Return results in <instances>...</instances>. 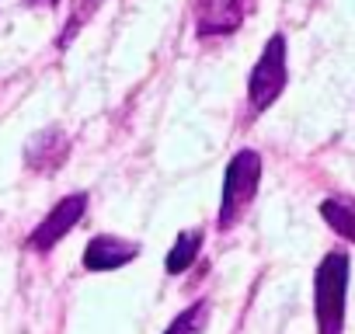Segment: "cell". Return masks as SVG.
I'll return each instance as SVG.
<instances>
[{"label":"cell","mask_w":355,"mask_h":334,"mask_svg":"<svg viewBox=\"0 0 355 334\" xmlns=\"http://www.w3.org/2000/svg\"><path fill=\"white\" fill-rule=\"evenodd\" d=\"M348 275H352L348 251H327L320 258V265L313 272V320H317V334H341L345 331Z\"/></svg>","instance_id":"cell-1"},{"label":"cell","mask_w":355,"mask_h":334,"mask_svg":"<svg viewBox=\"0 0 355 334\" xmlns=\"http://www.w3.org/2000/svg\"><path fill=\"white\" fill-rule=\"evenodd\" d=\"M258 185H261V153L244 146L230 157L227 171H223V188H220V209H216V230L227 234L234 230L248 209L254 206V195H258Z\"/></svg>","instance_id":"cell-2"},{"label":"cell","mask_w":355,"mask_h":334,"mask_svg":"<svg viewBox=\"0 0 355 334\" xmlns=\"http://www.w3.org/2000/svg\"><path fill=\"white\" fill-rule=\"evenodd\" d=\"M286 84H289L286 35L275 32V35L265 42V49H261V56H258V63H254V70H251V77H248V105H251V112H254V115L268 112V108L282 98Z\"/></svg>","instance_id":"cell-3"},{"label":"cell","mask_w":355,"mask_h":334,"mask_svg":"<svg viewBox=\"0 0 355 334\" xmlns=\"http://www.w3.org/2000/svg\"><path fill=\"white\" fill-rule=\"evenodd\" d=\"M84 213H87V192H70V195H63L46 216H42V223L28 234V251H35V254H46V251H53L80 220H84Z\"/></svg>","instance_id":"cell-4"},{"label":"cell","mask_w":355,"mask_h":334,"mask_svg":"<svg viewBox=\"0 0 355 334\" xmlns=\"http://www.w3.org/2000/svg\"><path fill=\"white\" fill-rule=\"evenodd\" d=\"M248 0H196V35L199 39H216V35H234L244 25Z\"/></svg>","instance_id":"cell-5"},{"label":"cell","mask_w":355,"mask_h":334,"mask_svg":"<svg viewBox=\"0 0 355 334\" xmlns=\"http://www.w3.org/2000/svg\"><path fill=\"white\" fill-rule=\"evenodd\" d=\"M136 258H139V244L136 240H125L119 234H98V237L87 240L80 261H84L87 272H115V268H125Z\"/></svg>","instance_id":"cell-6"},{"label":"cell","mask_w":355,"mask_h":334,"mask_svg":"<svg viewBox=\"0 0 355 334\" xmlns=\"http://www.w3.org/2000/svg\"><path fill=\"white\" fill-rule=\"evenodd\" d=\"M67 157H70V139L63 136V129H42L25 146V164L35 175H56L67 164Z\"/></svg>","instance_id":"cell-7"},{"label":"cell","mask_w":355,"mask_h":334,"mask_svg":"<svg viewBox=\"0 0 355 334\" xmlns=\"http://www.w3.org/2000/svg\"><path fill=\"white\" fill-rule=\"evenodd\" d=\"M199 251H202V230H182V234H178V240H174V247L164 258V272L167 275L189 272L192 261L199 258Z\"/></svg>","instance_id":"cell-8"},{"label":"cell","mask_w":355,"mask_h":334,"mask_svg":"<svg viewBox=\"0 0 355 334\" xmlns=\"http://www.w3.org/2000/svg\"><path fill=\"white\" fill-rule=\"evenodd\" d=\"M320 216H324V223L338 237H345L348 244H355V202L352 199H341V195L324 199L320 202Z\"/></svg>","instance_id":"cell-9"},{"label":"cell","mask_w":355,"mask_h":334,"mask_svg":"<svg viewBox=\"0 0 355 334\" xmlns=\"http://www.w3.org/2000/svg\"><path fill=\"white\" fill-rule=\"evenodd\" d=\"M209 317H213V303H209V299H196L192 306H185L182 313H178V317L164 327V334H206Z\"/></svg>","instance_id":"cell-10"},{"label":"cell","mask_w":355,"mask_h":334,"mask_svg":"<svg viewBox=\"0 0 355 334\" xmlns=\"http://www.w3.org/2000/svg\"><path fill=\"white\" fill-rule=\"evenodd\" d=\"M101 4H105V0H73V4H70V18H67V25H63V32H60V49H67V46L80 35V28L98 15Z\"/></svg>","instance_id":"cell-11"},{"label":"cell","mask_w":355,"mask_h":334,"mask_svg":"<svg viewBox=\"0 0 355 334\" xmlns=\"http://www.w3.org/2000/svg\"><path fill=\"white\" fill-rule=\"evenodd\" d=\"M25 4H46V8H53L56 0H25Z\"/></svg>","instance_id":"cell-12"}]
</instances>
